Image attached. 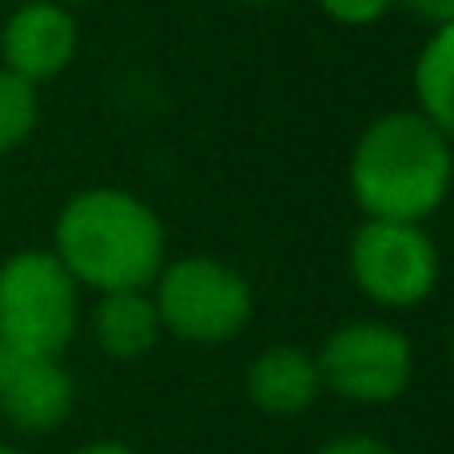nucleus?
Listing matches in <instances>:
<instances>
[{
  "label": "nucleus",
  "mask_w": 454,
  "mask_h": 454,
  "mask_svg": "<svg viewBox=\"0 0 454 454\" xmlns=\"http://www.w3.org/2000/svg\"><path fill=\"white\" fill-rule=\"evenodd\" d=\"M243 4H287V0H243Z\"/></svg>",
  "instance_id": "18"
},
{
  "label": "nucleus",
  "mask_w": 454,
  "mask_h": 454,
  "mask_svg": "<svg viewBox=\"0 0 454 454\" xmlns=\"http://www.w3.org/2000/svg\"><path fill=\"white\" fill-rule=\"evenodd\" d=\"M323 391L355 407H387L411 387L415 347L395 323L351 319L335 327L315 351Z\"/></svg>",
  "instance_id": "5"
},
{
  "label": "nucleus",
  "mask_w": 454,
  "mask_h": 454,
  "mask_svg": "<svg viewBox=\"0 0 454 454\" xmlns=\"http://www.w3.org/2000/svg\"><path fill=\"white\" fill-rule=\"evenodd\" d=\"M88 327H92L96 347L116 363L144 359V355H152L156 343L164 339V323H160L152 287L148 291H108V295H96Z\"/></svg>",
  "instance_id": "10"
},
{
  "label": "nucleus",
  "mask_w": 454,
  "mask_h": 454,
  "mask_svg": "<svg viewBox=\"0 0 454 454\" xmlns=\"http://www.w3.org/2000/svg\"><path fill=\"white\" fill-rule=\"evenodd\" d=\"M327 20L343 24V28H371L395 8V0H315Z\"/></svg>",
  "instance_id": "13"
},
{
  "label": "nucleus",
  "mask_w": 454,
  "mask_h": 454,
  "mask_svg": "<svg viewBox=\"0 0 454 454\" xmlns=\"http://www.w3.org/2000/svg\"><path fill=\"white\" fill-rule=\"evenodd\" d=\"M76 407V383L52 355L0 347V415L24 434H48Z\"/></svg>",
  "instance_id": "8"
},
{
  "label": "nucleus",
  "mask_w": 454,
  "mask_h": 454,
  "mask_svg": "<svg viewBox=\"0 0 454 454\" xmlns=\"http://www.w3.org/2000/svg\"><path fill=\"white\" fill-rule=\"evenodd\" d=\"M315 454H399V450L387 447L375 434H335V439H327Z\"/></svg>",
  "instance_id": "14"
},
{
  "label": "nucleus",
  "mask_w": 454,
  "mask_h": 454,
  "mask_svg": "<svg viewBox=\"0 0 454 454\" xmlns=\"http://www.w3.org/2000/svg\"><path fill=\"white\" fill-rule=\"evenodd\" d=\"M454 144L419 108L371 120L347 160V188L363 220L427 223L450 196Z\"/></svg>",
  "instance_id": "2"
},
{
  "label": "nucleus",
  "mask_w": 454,
  "mask_h": 454,
  "mask_svg": "<svg viewBox=\"0 0 454 454\" xmlns=\"http://www.w3.org/2000/svg\"><path fill=\"white\" fill-rule=\"evenodd\" d=\"M395 4H403L427 28H442V24L454 20V0H395Z\"/></svg>",
  "instance_id": "15"
},
{
  "label": "nucleus",
  "mask_w": 454,
  "mask_h": 454,
  "mask_svg": "<svg viewBox=\"0 0 454 454\" xmlns=\"http://www.w3.org/2000/svg\"><path fill=\"white\" fill-rule=\"evenodd\" d=\"M152 299H156L164 335L196 347L231 343L255 311L251 283L215 255L168 259L152 283Z\"/></svg>",
  "instance_id": "4"
},
{
  "label": "nucleus",
  "mask_w": 454,
  "mask_h": 454,
  "mask_svg": "<svg viewBox=\"0 0 454 454\" xmlns=\"http://www.w3.org/2000/svg\"><path fill=\"white\" fill-rule=\"evenodd\" d=\"M450 363H454V327H450Z\"/></svg>",
  "instance_id": "20"
},
{
  "label": "nucleus",
  "mask_w": 454,
  "mask_h": 454,
  "mask_svg": "<svg viewBox=\"0 0 454 454\" xmlns=\"http://www.w3.org/2000/svg\"><path fill=\"white\" fill-rule=\"evenodd\" d=\"M36 124H40L36 84L0 68V156H12L16 148H24L32 140V132H36Z\"/></svg>",
  "instance_id": "12"
},
{
  "label": "nucleus",
  "mask_w": 454,
  "mask_h": 454,
  "mask_svg": "<svg viewBox=\"0 0 454 454\" xmlns=\"http://www.w3.org/2000/svg\"><path fill=\"white\" fill-rule=\"evenodd\" d=\"M0 454H20V450H16V447H4V442H0Z\"/></svg>",
  "instance_id": "19"
},
{
  "label": "nucleus",
  "mask_w": 454,
  "mask_h": 454,
  "mask_svg": "<svg viewBox=\"0 0 454 454\" xmlns=\"http://www.w3.org/2000/svg\"><path fill=\"white\" fill-rule=\"evenodd\" d=\"M76 52L80 24L60 0H24L0 20V68L36 88L68 72Z\"/></svg>",
  "instance_id": "7"
},
{
  "label": "nucleus",
  "mask_w": 454,
  "mask_h": 454,
  "mask_svg": "<svg viewBox=\"0 0 454 454\" xmlns=\"http://www.w3.org/2000/svg\"><path fill=\"white\" fill-rule=\"evenodd\" d=\"M48 251L80 287L96 295L148 291L168 263V235L148 200L128 188L96 184L64 200Z\"/></svg>",
  "instance_id": "1"
},
{
  "label": "nucleus",
  "mask_w": 454,
  "mask_h": 454,
  "mask_svg": "<svg viewBox=\"0 0 454 454\" xmlns=\"http://www.w3.org/2000/svg\"><path fill=\"white\" fill-rule=\"evenodd\" d=\"M80 327V283L48 247L0 263V347L60 359Z\"/></svg>",
  "instance_id": "3"
},
{
  "label": "nucleus",
  "mask_w": 454,
  "mask_h": 454,
  "mask_svg": "<svg viewBox=\"0 0 454 454\" xmlns=\"http://www.w3.org/2000/svg\"><path fill=\"white\" fill-rule=\"evenodd\" d=\"M415 108L454 144V20L431 28L415 56Z\"/></svg>",
  "instance_id": "11"
},
{
  "label": "nucleus",
  "mask_w": 454,
  "mask_h": 454,
  "mask_svg": "<svg viewBox=\"0 0 454 454\" xmlns=\"http://www.w3.org/2000/svg\"><path fill=\"white\" fill-rule=\"evenodd\" d=\"M351 283L387 311H411L439 287V247L423 223L363 220L347 243Z\"/></svg>",
  "instance_id": "6"
},
{
  "label": "nucleus",
  "mask_w": 454,
  "mask_h": 454,
  "mask_svg": "<svg viewBox=\"0 0 454 454\" xmlns=\"http://www.w3.org/2000/svg\"><path fill=\"white\" fill-rule=\"evenodd\" d=\"M72 454H136L128 442H116V439H96V442H84L80 450H72Z\"/></svg>",
  "instance_id": "16"
},
{
  "label": "nucleus",
  "mask_w": 454,
  "mask_h": 454,
  "mask_svg": "<svg viewBox=\"0 0 454 454\" xmlns=\"http://www.w3.org/2000/svg\"><path fill=\"white\" fill-rule=\"evenodd\" d=\"M60 4H68V8H84V4H100V0H60Z\"/></svg>",
  "instance_id": "17"
},
{
  "label": "nucleus",
  "mask_w": 454,
  "mask_h": 454,
  "mask_svg": "<svg viewBox=\"0 0 454 454\" xmlns=\"http://www.w3.org/2000/svg\"><path fill=\"white\" fill-rule=\"evenodd\" d=\"M243 387H247V399L255 411L291 419L315 407V399L323 395V375L311 351L295 343H275L251 359Z\"/></svg>",
  "instance_id": "9"
}]
</instances>
